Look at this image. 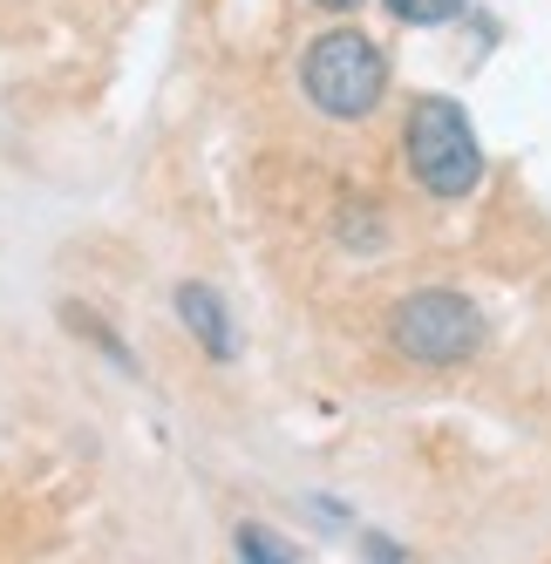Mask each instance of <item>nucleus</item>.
Segmentation results:
<instances>
[{
    "label": "nucleus",
    "instance_id": "nucleus-1",
    "mask_svg": "<svg viewBox=\"0 0 551 564\" xmlns=\"http://www.w3.org/2000/svg\"><path fill=\"white\" fill-rule=\"evenodd\" d=\"M402 156H409V177L436 197V205H456L484 184V143L469 130L463 102L450 96H415L402 116Z\"/></svg>",
    "mask_w": 551,
    "mask_h": 564
},
{
    "label": "nucleus",
    "instance_id": "nucleus-2",
    "mask_svg": "<svg viewBox=\"0 0 551 564\" xmlns=\"http://www.w3.org/2000/svg\"><path fill=\"white\" fill-rule=\"evenodd\" d=\"M300 89L321 116H334V123H368L388 96V55L361 28H327V34H313L306 55H300Z\"/></svg>",
    "mask_w": 551,
    "mask_h": 564
},
{
    "label": "nucleus",
    "instance_id": "nucleus-3",
    "mask_svg": "<svg viewBox=\"0 0 551 564\" xmlns=\"http://www.w3.org/2000/svg\"><path fill=\"white\" fill-rule=\"evenodd\" d=\"M388 340L415 368H463L484 347V313H477V300H463L450 286H422L388 313Z\"/></svg>",
    "mask_w": 551,
    "mask_h": 564
},
{
    "label": "nucleus",
    "instance_id": "nucleus-4",
    "mask_svg": "<svg viewBox=\"0 0 551 564\" xmlns=\"http://www.w3.org/2000/svg\"><path fill=\"white\" fill-rule=\"evenodd\" d=\"M171 300H177V319H184L191 334H198V347H205L212 360H239V334H231V313H225V300L205 286V279H184Z\"/></svg>",
    "mask_w": 551,
    "mask_h": 564
},
{
    "label": "nucleus",
    "instance_id": "nucleus-5",
    "mask_svg": "<svg viewBox=\"0 0 551 564\" xmlns=\"http://www.w3.org/2000/svg\"><path fill=\"white\" fill-rule=\"evenodd\" d=\"M402 28H450L463 14V0H381Z\"/></svg>",
    "mask_w": 551,
    "mask_h": 564
},
{
    "label": "nucleus",
    "instance_id": "nucleus-6",
    "mask_svg": "<svg viewBox=\"0 0 551 564\" xmlns=\"http://www.w3.org/2000/svg\"><path fill=\"white\" fill-rule=\"evenodd\" d=\"M231 544H239V564H293V551L272 538L266 523H239V538H231Z\"/></svg>",
    "mask_w": 551,
    "mask_h": 564
},
{
    "label": "nucleus",
    "instance_id": "nucleus-7",
    "mask_svg": "<svg viewBox=\"0 0 551 564\" xmlns=\"http://www.w3.org/2000/svg\"><path fill=\"white\" fill-rule=\"evenodd\" d=\"M62 319H68V327H75V334H83V340H96V347H102V354L116 360V368H137V354H130L123 340H116V334L102 327V319H96V313H83V306H68Z\"/></svg>",
    "mask_w": 551,
    "mask_h": 564
},
{
    "label": "nucleus",
    "instance_id": "nucleus-8",
    "mask_svg": "<svg viewBox=\"0 0 551 564\" xmlns=\"http://www.w3.org/2000/svg\"><path fill=\"white\" fill-rule=\"evenodd\" d=\"M375 218H381L375 205H347V212H341V246L375 252V246H381V225H375Z\"/></svg>",
    "mask_w": 551,
    "mask_h": 564
},
{
    "label": "nucleus",
    "instance_id": "nucleus-9",
    "mask_svg": "<svg viewBox=\"0 0 551 564\" xmlns=\"http://www.w3.org/2000/svg\"><path fill=\"white\" fill-rule=\"evenodd\" d=\"M313 8H321V14H354L361 0H313Z\"/></svg>",
    "mask_w": 551,
    "mask_h": 564
}]
</instances>
